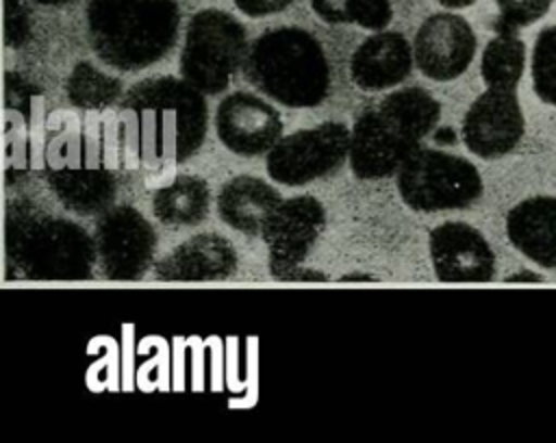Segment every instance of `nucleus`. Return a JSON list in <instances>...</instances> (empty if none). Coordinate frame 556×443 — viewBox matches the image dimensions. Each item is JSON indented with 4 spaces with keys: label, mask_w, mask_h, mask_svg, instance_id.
Here are the masks:
<instances>
[{
    "label": "nucleus",
    "mask_w": 556,
    "mask_h": 443,
    "mask_svg": "<svg viewBox=\"0 0 556 443\" xmlns=\"http://www.w3.org/2000/svg\"><path fill=\"white\" fill-rule=\"evenodd\" d=\"M204 93L185 78L156 76L128 89L119 104V145L146 167L187 161L204 141Z\"/></svg>",
    "instance_id": "nucleus-1"
},
{
    "label": "nucleus",
    "mask_w": 556,
    "mask_h": 443,
    "mask_svg": "<svg viewBox=\"0 0 556 443\" xmlns=\"http://www.w3.org/2000/svg\"><path fill=\"white\" fill-rule=\"evenodd\" d=\"M441 119V104L421 87H404L367 106L354 122L350 167L361 180L397 174Z\"/></svg>",
    "instance_id": "nucleus-2"
},
{
    "label": "nucleus",
    "mask_w": 556,
    "mask_h": 443,
    "mask_svg": "<svg viewBox=\"0 0 556 443\" xmlns=\"http://www.w3.org/2000/svg\"><path fill=\"white\" fill-rule=\"evenodd\" d=\"M87 35L102 63L139 72L161 61L180 30L178 0H89Z\"/></svg>",
    "instance_id": "nucleus-3"
},
{
    "label": "nucleus",
    "mask_w": 556,
    "mask_h": 443,
    "mask_svg": "<svg viewBox=\"0 0 556 443\" xmlns=\"http://www.w3.org/2000/svg\"><path fill=\"white\" fill-rule=\"evenodd\" d=\"M332 67L319 39L300 26L258 35L243 61L245 80L291 109H311L330 96Z\"/></svg>",
    "instance_id": "nucleus-4"
},
{
    "label": "nucleus",
    "mask_w": 556,
    "mask_h": 443,
    "mask_svg": "<svg viewBox=\"0 0 556 443\" xmlns=\"http://www.w3.org/2000/svg\"><path fill=\"white\" fill-rule=\"evenodd\" d=\"M4 245L9 265L30 280H87L98 258L83 226L24 206L9 213Z\"/></svg>",
    "instance_id": "nucleus-5"
},
{
    "label": "nucleus",
    "mask_w": 556,
    "mask_h": 443,
    "mask_svg": "<svg viewBox=\"0 0 556 443\" xmlns=\"http://www.w3.org/2000/svg\"><path fill=\"white\" fill-rule=\"evenodd\" d=\"M248 50V33L235 15L222 9H202L185 30L180 76L204 96H217L243 67Z\"/></svg>",
    "instance_id": "nucleus-6"
},
{
    "label": "nucleus",
    "mask_w": 556,
    "mask_h": 443,
    "mask_svg": "<svg viewBox=\"0 0 556 443\" xmlns=\"http://www.w3.org/2000/svg\"><path fill=\"white\" fill-rule=\"evenodd\" d=\"M395 185L404 204L419 213L465 208L484 189L471 161L432 148H417L397 169Z\"/></svg>",
    "instance_id": "nucleus-7"
},
{
    "label": "nucleus",
    "mask_w": 556,
    "mask_h": 443,
    "mask_svg": "<svg viewBox=\"0 0 556 443\" xmlns=\"http://www.w3.org/2000/svg\"><path fill=\"white\" fill-rule=\"evenodd\" d=\"M352 130L324 122L282 137L267 152V174L287 187H302L339 169L350 156Z\"/></svg>",
    "instance_id": "nucleus-8"
},
{
    "label": "nucleus",
    "mask_w": 556,
    "mask_h": 443,
    "mask_svg": "<svg viewBox=\"0 0 556 443\" xmlns=\"http://www.w3.org/2000/svg\"><path fill=\"white\" fill-rule=\"evenodd\" d=\"M93 241L102 274L111 280L141 278L156 250L152 224L128 204L111 206L98 217Z\"/></svg>",
    "instance_id": "nucleus-9"
},
{
    "label": "nucleus",
    "mask_w": 556,
    "mask_h": 443,
    "mask_svg": "<svg viewBox=\"0 0 556 443\" xmlns=\"http://www.w3.org/2000/svg\"><path fill=\"white\" fill-rule=\"evenodd\" d=\"M526 119L515 89L486 87L467 109L460 126L463 143L480 159H497L517 148Z\"/></svg>",
    "instance_id": "nucleus-10"
},
{
    "label": "nucleus",
    "mask_w": 556,
    "mask_h": 443,
    "mask_svg": "<svg viewBox=\"0 0 556 443\" xmlns=\"http://www.w3.org/2000/svg\"><path fill=\"white\" fill-rule=\"evenodd\" d=\"M476 33L463 15L434 13L426 17L413 39V54L419 72L432 80H454L476 56Z\"/></svg>",
    "instance_id": "nucleus-11"
},
{
    "label": "nucleus",
    "mask_w": 556,
    "mask_h": 443,
    "mask_svg": "<svg viewBox=\"0 0 556 443\" xmlns=\"http://www.w3.org/2000/svg\"><path fill=\"white\" fill-rule=\"evenodd\" d=\"M282 117L261 96L248 91L228 93L215 113V132L235 154L258 156L282 139Z\"/></svg>",
    "instance_id": "nucleus-12"
},
{
    "label": "nucleus",
    "mask_w": 556,
    "mask_h": 443,
    "mask_svg": "<svg viewBox=\"0 0 556 443\" xmlns=\"http://www.w3.org/2000/svg\"><path fill=\"white\" fill-rule=\"evenodd\" d=\"M430 261L441 282H489L495 254L480 230L465 221H445L430 230Z\"/></svg>",
    "instance_id": "nucleus-13"
},
{
    "label": "nucleus",
    "mask_w": 556,
    "mask_h": 443,
    "mask_svg": "<svg viewBox=\"0 0 556 443\" xmlns=\"http://www.w3.org/2000/svg\"><path fill=\"white\" fill-rule=\"evenodd\" d=\"M326 226L324 206L313 195H298L282 200L265 224L263 239L269 248V263L274 271L298 267Z\"/></svg>",
    "instance_id": "nucleus-14"
},
{
    "label": "nucleus",
    "mask_w": 556,
    "mask_h": 443,
    "mask_svg": "<svg viewBox=\"0 0 556 443\" xmlns=\"http://www.w3.org/2000/svg\"><path fill=\"white\" fill-rule=\"evenodd\" d=\"M413 61V46L402 33L376 30L354 50L350 76L365 91L391 89L408 78Z\"/></svg>",
    "instance_id": "nucleus-15"
},
{
    "label": "nucleus",
    "mask_w": 556,
    "mask_h": 443,
    "mask_svg": "<svg viewBox=\"0 0 556 443\" xmlns=\"http://www.w3.org/2000/svg\"><path fill=\"white\" fill-rule=\"evenodd\" d=\"M237 269V254L228 239L215 232H202L163 256L154 274L159 280H185V282H204V280H224Z\"/></svg>",
    "instance_id": "nucleus-16"
},
{
    "label": "nucleus",
    "mask_w": 556,
    "mask_h": 443,
    "mask_svg": "<svg viewBox=\"0 0 556 443\" xmlns=\"http://www.w3.org/2000/svg\"><path fill=\"white\" fill-rule=\"evenodd\" d=\"M506 235L526 258L556 269V198L532 195L515 204L506 215Z\"/></svg>",
    "instance_id": "nucleus-17"
},
{
    "label": "nucleus",
    "mask_w": 556,
    "mask_h": 443,
    "mask_svg": "<svg viewBox=\"0 0 556 443\" xmlns=\"http://www.w3.org/2000/svg\"><path fill=\"white\" fill-rule=\"evenodd\" d=\"M280 193L256 176H237L219 189V219L243 235H263L265 224L280 206Z\"/></svg>",
    "instance_id": "nucleus-18"
},
{
    "label": "nucleus",
    "mask_w": 556,
    "mask_h": 443,
    "mask_svg": "<svg viewBox=\"0 0 556 443\" xmlns=\"http://www.w3.org/2000/svg\"><path fill=\"white\" fill-rule=\"evenodd\" d=\"M48 182L67 211L85 217L104 213L115 198V180L106 169H59L48 176Z\"/></svg>",
    "instance_id": "nucleus-19"
},
{
    "label": "nucleus",
    "mask_w": 556,
    "mask_h": 443,
    "mask_svg": "<svg viewBox=\"0 0 556 443\" xmlns=\"http://www.w3.org/2000/svg\"><path fill=\"white\" fill-rule=\"evenodd\" d=\"M211 206V191L200 176H176L169 185L154 193V215L167 226H195Z\"/></svg>",
    "instance_id": "nucleus-20"
},
{
    "label": "nucleus",
    "mask_w": 556,
    "mask_h": 443,
    "mask_svg": "<svg viewBox=\"0 0 556 443\" xmlns=\"http://www.w3.org/2000/svg\"><path fill=\"white\" fill-rule=\"evenodd\" d=\"M526 69V43L517 33L500 30L482 50L480 74L486 87L517 89Z\"/></svg>",
    "instance_id": "nucleus-21"
},
{
    "label": "nucleus",
    "mask_w": 556,
    "mask_h": 443,
    "mask_svg": "<svg viewBox=\"0 0 556 443\" xmlns=\"http://www.w3.org/2000/svg\"><path fill=\"white\" fill-rule=\"evenodd\" d=\"M311 9L328 24H356L374 33L393 17L391 0H311Z\"/></svg>",
    "instance_id": "nucleus-22"
},
{
    "label": "nucleus",
    "mask_w": 556,
    "mask_h": 443,
    "mask_svg": "<svg viewBox=\"0 0 556 443\" xmlns=\"http://www.w3.org/2000/svg\"><path fill=\"white\" fill-rule=\"evenodd\" d=\"M65 89L70 102L80 109H104L122 93L119 80L100 72L91 63H78L72 69Z\"/></svg>",
    "instance_id": "nucleus-23"
},
{
    "label": "nucleus",
    "mask_w": 556,
    "mask_h": 443,
    "mask_svg": "<svg viewBox=\"0 0 556 443\" xmlns=\"http://www.w3.org/2000/svg\"><path fill=\"white\" fill-rule=\"evenodd\" d=\"M532 87L541 102L556 106V24L545 26L532 48Z\"/></svg>",
    "instance_id": "nucleus-24"
},
{
    "label": "nucleus",
    "mask_w": 556,
    "mask_h": 443,
    "mask_svg": "<svg viewBox=\"0 0 556 443\" xmlns=\"http://www.w3.org/2000/svg\"><path fill=\"white\" fill-rule=\"evenodd\" d=\"M556 0H495L497 17L493 22L495 33H519L521 28L539 22Z\"/></svg>",
    "instance_id": "nucleus-25"
},
{
    "label": "nucleus",
    "mask_w": 556,
    "mask_h": 443,
    "mask_svg": "<svg viewBox=\"0 0 556 443\" xmlns=\"http://www.w3.org/2000/svg\"><path fill=\"white\" fill-rule=\"evenodd\" d=\"M291 2L295 0H235L237 9L250 17H263V15L285 11Z\"/></svg>",
    "instance_id": "nucleus-26"
},
{
    "label": "nucleus",
    "mask_w": 556,
    "mask_h": 443,
    "mask_svg": "<svg viewBox=\"0 0 556 443\" xmlns=\"http://www.w3.org/2000/svg\"><path fill=\"white\" fill-rule=\"evenodd\" d=\"M519 280H526V282H541L543 278H541L539 274H532V271H528V269H523V271H519V274H513V276H508V278H506V282H519Z\"/></svg>",
    "instance_id": "nucleus-27"
},
{
    "label": "nucleus",
    "mask_w": 556,
    "mask_h": 443,
    "mask_svg": "<svg viewBox=\"0 0 556 443\" xmlns=\"http://www.w3.org/2000/svg\"><path fill=\"white\" fill-rule=\"evenodd\" d=\"M439 4H443L445 9H467L471 7L476 0H437Z\"/></svg>",
    "instance_id": "nucleus-28"
},
{
    "label": "nucleus",
    "mask_w": 556,
    "mask_h": 443,
    "mask_svg": "<svg viewBox=\"0 0 556 443\" xmlns=\"http://www.w3.org/2000/svg\"><path fill=\"white\" fill-rule=\"evenodd\" d=\"M33 2H37L41 7H65V4H72L76 0H33Z\"/></svg>",
    "instance_id": "nucleus-29"
}]
</instances>
